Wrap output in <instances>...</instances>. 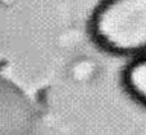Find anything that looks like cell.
<instances>
[{
    "instance_id": "obj_3",
    "label": "cell",
    "mask_w": 146,
    "mask_h": 135,
    "mask_svg": "<svg viewBox=\"0 0 146 135\" xmlns=\"http://www.w3.org/2000/svg\"><path fill=\"white\" fill-rule=\"evenodd\" d=\"M122 80L128 94L146 107V55L135 58L126 66Z\"/></svg>"
},
{
    "instance_id": "obj_1",
    "label": "cell",
    "mask_w": 146,
    "mask_h": 135,
    "mask_svg": "<svg viewBox=\"0 0 146 135\" xmlns=\"http://www.w3.org/2000/svg\"><path fill=\"white\" fill-rule=\"evenodd\" d=\"M88 28L95 43L108 52L146 55V0H103Z\"/></svg>"
},
{
    "instance_id": "obj_2",
    "label": "cell",
    "mask_w": 146,
    "mask_h": 135,
    "mask_svg": "<svg viewBox=\"0 0 146 135\" xmlns=\"http://www.w3.org/2000/svg\"><path fill=\"white\" fill-rule=\"evenodd\" d=\"M38 119L36 103L0 71V135H36Z\"/></svg>"
}]
</instances>
